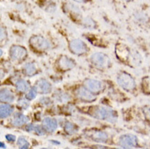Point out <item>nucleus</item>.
<instances>
[{
    "label": "nucleus",
    "instance_id": "1",
    "mask_svg": "<svg viewBox=\"0 0 150 149\" xmlns=\"http://www.w3.org/2000/svg\"><path fill=\"white\" fill-rule=\"evenodd\" d=\"M87 113L99 120H105L109 122H116L117 120V112L103 106H94L88 108Z\"/></svg>",
    "mask_w": 150,
    "mask_h": 149
},
{
    "label": "nucleus",
    "instance_id": "2",
    "mask_svg": "<svg viewBox=\"0 0 150 149\" xmlns=\"http://www.w3.org/2000/svg\"><path fill=\"white\" fill-rule=\"evenodd\" d=\"M117 82L122 89L127 91H131L136 87L134 78L126 72H121L118 73L117 77Z\"/></svg>",
    "mask_w": 150,
    "mask_h": 149
},
{
    "label": "nucleus",
    "instance_id": "3",
    "mask_svg": "<svg viewBox=\"0 0 150 149\" xmlns=\"http://www.w3.org/2000/svg\"><path fill=\"white\" fill-rule=\"evenodd\" d=\"M30 45L31 47L37 52H46L51 47L50 42L42 36L34 35L30 38Z\"/></svg>",
    "mask_w": 150,
    "mask_h": 149
},
{
    "label": "nucleus",
    "instance_id": "4",
    "mask_svg": "<svg viewBox=\"0 0 150 149\" xmlns=\"http://www.w3.org/2000/svg\"><path fill=\"white\" fill-rule=\"evenodd\" d=\"M91 61L98 68H107L110 66L111 61L109 57L102 52H96L91 56Z\"/></svg>",
    "mask_w": 150,
    "mask_h": 149
},
{
    "label": "nucleus",
    "instance_id": "5",
    "mask_svg": "<svg viewBox=\"0 0 150 149\" xmlns=\"http://www.w3.org/2000/svg\"><path fill=\"white\" fill-rule=\"evenodd\" d=\"M118 145L123 148H137L139 146L138 138L134 134H122L118 140Z\"/></svg>",
    "mask_w": 150,
    "mask_h": 149
},
{
    "label": "nucleus",
    "instance_id": "6",
    "mask_svg": "<svg viewBox=\"0 0 150 149\" xmlns=\"http://www.w3.org/2000/svg\"><path fill=\"white\" fill-rule=\"evenodd\" d=\"M69 49L75 55L78 56H82L86 54L88 52V47L86 45V43L80 39H73L69 42Z\"/></svg>",
    "mask_w": 150,
    "mask_h": 149
},
{
    "label": "nucleus",
    "instance_id": "7",
    "mask_svg": "<svg viewBox=\"0 0 150 149\" xmlns=\"http://www.w3.org/2000/svg\"><path fill=\"white\" fill-rule=\"evenodd\" d=\"M115 53L117 57L122 62L127 63L131 59V51L127 45L123 43H117L116 45Z\"/></svg>",
    "mask_w": 150,
    "mask_h": 149
},
{
    "label": "nucleus",
    "instance_id": "8",
    "mask_svg": "<svg viewBox=\"0 0 150 149\" xmlns=\"http://www.w3.org/2000/svg\"><path fill=\"white\" fill-rule=\"evenodd\" d=\"M9 55L12 60L21 61L27 56V50L24 47L15 45V46H12L10 49Z\"/></svg>",
    "mask_w": 150,
    "mask_h": 149
},
{
    "label": "nucleus",
    "instance_id": "9",
    "mask_svg": "<svg viewBox=\"0 0 150 149\" xmlns=\"http://www.w3.org/2000/svg\"><path fill=\"white\" fill-rule=\"evenodd\" d=\"M86 138H90L92 141L97 142V143H105L108 140L109 136L105 132L99 130H91L86 132Z\"/></svg>",
    "mask_w": 150,
    "mask_h": 149
},
{
    "label": "nucleus",
    "instance_id": "10",
    "mask_svg": "<svg viewBox=\"0 0 150 149\" xmlns=\"http://www.w3.org/2000/svg\"><path fill=\"white\" fill-rule=\"evenodd\" d=\"M75 95L80 100L83 102H93L96 100L95 94L91 93L85 87H79L75 90Z\"/></svg>",
    "mask_w": 150,
    "mask_h": 149
},
{
    "label": "nucleus",
    "instance_id": "11",
    "mask_svg": "<svg viewBox=\"0 0 150 149\" xmlns=\"http://www.w3.org/2000/svg\"><path fill=\"white\" fill-rule=\"evenodd\" d=\"M84 87L93 94L100 93L103 90V83L96 79H86L84 81Z\"/></svg>",
    "mask_w": 150,
    "mask_h": 149
},
{
    "label": "nucleus",
    "instance_id": "12",
    "mask_svg": "<svg viewBox=\"0 0 150 149\" xmlns=\"http://www.w3.org/2000/svg\"><path fill=\"white\" fill-rule=\"evenodd\" d=\"M58 66L60 70L67 71L74 67L75 62L71 58H69L66 56H60V59L58 60Z\"/></svg>",
    "mask_w": 150,
    "mask_h": 149
},
{
    "label": "nucleus",
    "instance_id": "13",
    "mask_svg": "<svg viewBox=\"0 0 150 149\" xmlns=\"http://www.w3.org/2000/svg\"><path fill=\"white\" fill-rule=\"evenodd\" d=\"M38 92L41 94H49L52 90V84L46 79H40L38 80L35 85Z\"/></svg>",
    "mask_w": 150,
    "mask_h": 149
},
{
    "label": "nucleus",
    "instance_id": "14",
    "mask_svg": "<svg viewBox=\"0 0 150 149\" xmlns=\"http://www.w3.org/2000/svg\"><path fill=\"white\" fill-rule=\"evenodd\" d=\"M15 95L11 90L8 88L0 89V102L4 103H12L15 100Z\"/></svg>",
    "mask_w": 150,
    "mask_h": 149
},
{
    "label": "nucleus",
    "instance_id": "15",
    "mask_svg": "<svg viewBox=\"0 0 150 149\" xmlns=\"http://www.w3.org/2000/svg\"><path fill=\"white\" fill-rule=\"evenodd\" d=\"M30 121L29 117L27 116L24 115L22 113H15L14 117H13V119L11 121V125L15 127H21L23 126L24 125H25L28 121Z\"/></svg>",
    "mask_w": 150,
    "mask_h": 149
},
{
    "label": "nucleus",
    "instance_id": "16",
    "mask_svg": "<svg viewBox=\"0 0 150 149\" xmlns=\"http://www.w3.org/2000/svg\"><path fill=\"white\" fill-rule=\"evenodd\" d=\"M42 126L44 127L47 132L52 133L57 129V126H58L57 121L52 117H45L42 120Z\"/></svg>",
    "mask_w": 150,
    "mask_h": 149
},
{
    "label": "nucleus",
    "instance_id": "17",
    "mask_svg": "<svg viewBox=\"0 0 150 149\" xmlns=\"http://www.w3.org/2000/svg\"><path fill=\"white\" fill-rule=\"evenodd\" d=\"M14 112V108L8 105H0V118L4 119L11 116Z\"/></svg>",
    "mask_w": 150,
    "mask_h": 149
},
{
    "label": "nucleus",
    "instance_id": "18",
    "mask_svg": "<svg viewBox=\"0 0 150 149\" xmlns=\"http://www.w3.org/2000/svg\"><path fill=\"white\" fill-rule=\"evenodd\" d=\"M23 73L25 74V76H28V77H32L35 75V73H37V67L35 64L32 62L25 64L23 68Z\"/></svg>",
    "mask_w": 150,
    "mask_h": 149
},
{
    "label": "nucleus",
    "instance_id": "19",
    "mask_svg": "<svg viewBox=\"0 0 150 149\" xmlns=\"http://www.w3.org/2000/svg\"><path fill=\"white\" fill-rule=\"evenodd\" d=\"M16 88L21 93H25L30 88L28 82L23 79H19L16 82Z\"/></svg>",
    "mask_w": 150,
    "mask_h": 149
},
{
    "label": "nucleus",
    "instance_id": "20",
    "mask_svg": "<svg viewBox=\"0 0 150 149\" xmlns=\"http://www.w3.org/2000/svg\"><path fill=\"white\" fill-rule=\"evenodd\" d=\"M64 131L67 133L68 134H74L77 133L79 131V128L77 126H75L74 123L70 122V121H66L64 125Z\"/></svg>",
    "mask_w": 150,
    "mask_h": 149
},
{
    "label": "nucleus",
    "instance_id": "21",
    "mask_svg": "<svg viewBox=\"0 0 150 149\" xmlns=\"http://www.w3.org/2000/svg\"><path fill=\"white\" fill-rule=\"evenodd\" d=\"M55 95H56L55 97H56V100H58L59 102H61V103L68 102V101H69L71 100L70 95L68 93H65V92L60 91V92H57V93L55 94Z\"/></svg>",
    "mask_w": 150,
    "mask_h": 149
},
{
    "label": "nucleus",
    "instance_id": "22",
    "mask_svg": "<svg viewBox=\"0 0 150 149\" xmlns=\"http://www.w3.org/2000/svg\"><path fill=\"white\" fill-rule=\"evenodd\" d=\"M142 90L146 95H150V77H145L142 80Z\"/></svg>",
    "mask_w": 150,
    "mask_h": 149
},
{
    "label": "nucleus",
    "instance_id": "23",
    "mask_svg": "<svg viewBox=\"0 0 150 149\" xmlns=\"http://www.w3.org/2000/svg\"><path fill=\"white\" fill-rule=\"evenodd\" d=\"M134 16H135V20L140 23L147 22L148 19H149L148 15H147L146 13L143 12V11H137V12H135V14H134Z\"/></svg>",
    "mask_w": 150,
    "mask_h": 149
},
{
    "label": "nucleus",
    "instance_id": "24",
    "mask_svg": "<svg viewBox=\"0 0 150 149\" xmlns=\"http://www.w3.org/2000/svg\"><path fill=\"white\" fill-rule=\"evenodd\" d=\"M17 145L20 148H30V143L27 141L25 137H19L16 142Z\"/></svg>",
    "mask_w": 150,
    "mask_h": 149
},
{
    "label": "nucleus",
    "instance_id": "25",
    "mask_svg": "<svg viewBox=\"0 0 150 149\" xmlns=\"http://www.w3.org/2000/svg\"><path fill=\"white\" fill-rule=\"evenodd\" d=\"M83 24L88 29H94L96 26V22L90 17H86L83 20Z\"/></svg>",
    "mask_w": 150,
    "mask_h": 149
},
{
    "label": "nucleus",
    "instance_id": "26",
    "mask_svg": "<svg viewBox=\"0 0 150 149\" xmlns=\"http://www.w3.org/2000/svg\"><path fill=\"white\" fill-rule=\"evenodd\" d=\"M37 89H36V87L34 86V87H32L31 89L30 90V91L27 93L26 95V99L28 100H34V98L36 97L37 95Z\"/></svg>",
    "mask_w": 150,
    "mask_h": 149
},
{
    "label": "nucleus",
    "instance_id": "27",
    "mask_svg": "<svg viewBox=\"0 0 150 149\" xmlns=\"http://www.w3.org/2000/svg\"><path fill=\"white\" fill-rule=\"evenodd\" d=\"M17 105L21 109H26L29 105H30V102L28 101V100H25V99H20L18 100V103H17Z\"/></svg>",
    "mask_w": 150,
    "mask_h": 149
},
{
    "label": "nucleus",
    "instance_id": "28",
    "mask_svg": "<svg viewBox=\"0 0 150 149\" xmlns=\"http://www.w3.org/2000/svg\"><path fill=\"white\" fill-rule=\"evenodd\" d=\"M34 132H36L38 135H45L46 134V130L42 126H35L34 127Z\"/></svg>",
    "mask_w": 150,
    "mask_h": 149
},
{
    "label": "nucleus",
    "instance_id": "29",
    "mask_svg": "<svg viewBox=\"0 0 150 149\" xmlns=\"http://www.w3.org/2000/svg\"><path fill=\"white\" fill-rule=\"evenodd\" d=\"M143 112L147 121H149L150 122V107H144L143 108Z\"/></svg>",
    "mask_w": 150,
    "mask_h": 149
},
{
    "label": "nucleus",
    "instance_id": "30",
    "mask_svg": "<svg viewBox=\"0 0 150 149\" xmlns=\"http://www.w3.org/2000/svg\"><path fill=\"white\" fill-rule=\"evenodd\" d=\"M39 101H40V103H41L42 105H47V106L52 104V100H51V99L48 98V97H42V98H41L39 100Z\"/></svg>",
    "mask_w": 150,
    "mask_h": 149
},
{
    "label": "nucleus",
    "instance_id": "31",
    "mask_svg": "<svg viewBox=\"0 0 150 149\" xmlns=\"http://www.w3.org/2000/svg\"><path fill=\"white\" fill-rule=\"evenodd\" d=\"M6 32H5V30L2 28V27H0V42L3 41L4 38L6 37Z\"/></svg>",
    "mask_w": 150,
    "mask_h": 149
},
{
    "label": "nucleus",
    "instance_id": "32",
    "mask_svg": "<svg viewBox=\"0 0 150 149\" xmlns=\"http://www.w3.org/2000/svg\"><path fill=\"white\" fill-rule=\"evenodd\" d=\"M34 127H35V126L34 124H29L25 127V130L28 132H33V131H34Z\"/></svg>",
    "mask_w": 150,
    "mask_h": 149
},
{
    "label": "nucleus",
    "instance_id": "33",
    "mask_svg": "<svg viewBox=\"0 0 150 149\" xmlns=\"http://www.w3.org/2000/svg\"><path fill=\"white\" fill-rule=\"evenodd\" d=\"M6 138H7V140H8V141H16V136L15 135H12V134H7V135H6Z\"/></svg>",
    "mask_w": 150,
    "mask_h": 149
},
{
    "label": "nucleus",
    "instance_id": "34",
    "mask_svg": "<svg viewBox=\"0 0 150 149\" xmlns=\"http://www.w3.org/2000/svg\"><path fill=\"white\" fill-rule=\"evenodd\" d=\"M73 1H74L76 3H79V4H86L89 0H73Z\"/></svg>",
    "mask_w": 150,
    "mask_h": 149
},
{
    "label": "nucleus",
    "instance_id": "35",
    "mask_svg": "<svg viewBox=\"0 0 150 149\" xmlns=\"http://www.w3.org/2000/svg\"><path fill=\"white\" fill-rule=\"evenodd\" d=\"M6 148V146H5L4 143L0 142V148Z\"/></svg>",
    "mask_w": 150,
    "mask_h": 149
},
{
    "label": "nucleus",
    "instance_id": "36",
    "mask_svg": "<svg viewBox=\"0 0 150 149\" xmlns=\"http://www.w3.org/2000/svg\"><path fill=\"white\" fill-rule=\"evenodd\" d=\"M2 55H3V51L0 49V57H1V56H2Z\"/></svg>",
    "mask_w": 150,
    "mask_h": 149
},
{
    "label": "nucleus",
    "instance_id": "37",
    "mask_svg": "<svg viewBox=\"0 0 150 149\" xmlns=\"http://www.w3.org/2000/svg\"><path fill=\"white\" fill-rule=\"evenodd\" d=\"M124 1H126V2H132V1H134V0H124Z\"/></svg>",
    "mask_w": 150,
    "mask_h": 149
}]
</instances>
